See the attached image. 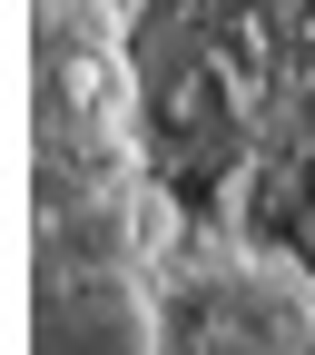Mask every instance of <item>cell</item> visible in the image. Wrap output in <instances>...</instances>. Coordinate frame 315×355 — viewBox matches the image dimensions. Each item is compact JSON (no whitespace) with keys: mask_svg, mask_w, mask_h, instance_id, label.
<instances>
[{"mask_svg":"<svg viewBox=\"0 0 315 355\" xmlns=\"http://www.w3.org/2000/svg\"><path fill=\"white\" fill-rule=\"evenodd\" d=\"M128 30L138 0H30V355H177Z\"/></svg>","mask_w":315,"mask_h":355,"instance_id":"cell-1","label":"cell"}]
</instances>
